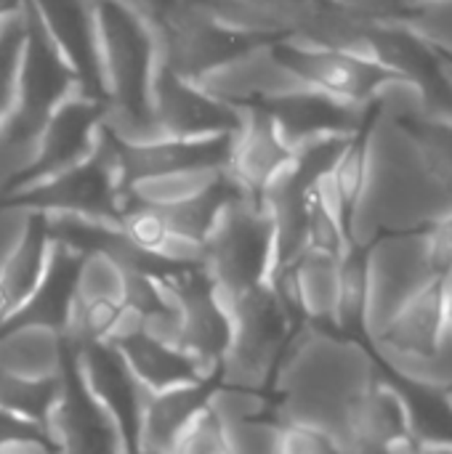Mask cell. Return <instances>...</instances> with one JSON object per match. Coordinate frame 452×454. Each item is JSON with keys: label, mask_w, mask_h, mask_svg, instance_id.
<instances>
[{"label": "cell", "mask_w": 452, "mask_h": 454, "mask_svg": "<svg viewBox=\"0 0 452 454\" xmlns=\"http://www.w3.org/2000/svg\"><path fill=\"white\" fill-rule=\"evenodd\" d=\"M452 215V160L413 122L370 112L365 173L346 231L368 247L381 234L432 229Z\"/></svg>", "instance_id": "obj_1"}, {"label": "cell", "mask_w": 452, "mask_h": 454, "mask_svg": "<svg viewBox=\"0 0 452 454\" xmlns=\"http://www.w3.org/2000/svg\"><path fill=\"white\" fill-rule=\"evenodd\" d=\"M378 383L365 346L338 330L301 322L290 335L269 391L280 423L322 431L338 452H354L360 412Z\"/></svg>", "instance_id": "obj_2"}, {"label": "cell", "mask_w": 452, "mask_h": 454, "mask_svg": "<svg viewBox=\"0 0 452 454\" xmlns=\"http://www.w3.org/2000/svg\"><path fill=\"white\" fill-rule=\"evenodd\" d=\"M99 43L104 125L125 141L157 138L149 93L160 61L155 27L125 0H91Z\"/></svg>", "instance_id": "obj_3"}, {"label": "cell", "mask_w": 452, "mask_h": 454, "mask_svg": "<svg viewBox=\"0 0 452 454\" xmlns=\"http://www.w3.org/2000/svg\"><path fill=\"white\" fill-rule=\"evenodd\" d=\"M213 19L261 37H293L370 56L365 19L333 0H186Z\"/></svg>", "instance_id": "obj_4"}, {"label": "cell", "mask_w": 452, "mask_h": 454, "mask_svg": "<svg viewBox=\"0 0 452 454\" xmlns=\"http://www.w3.org/2000/svg\"><path fill=\"white\" fill-rule=\"evenodd\" d=\"M224 301L229 309V343L218 362V383L269 391L280 356L301 319L269 282Z\"/></svg>", "instance_id": "obj_5"}, {"label": "cell", "mask_w": 452, "mask_h": 454, "mask_svg": "<svg viewBox=\"0 0 452 454\" xmlns=\"http://www.w3.org/2000/svg\"><path fill=\"white\" fill-rule=\"evenodd\" d=\"M123 168L117 138L101 122L91 154L48 178L19 186L0 202H13L35 213H69L85 218L120 221L123 213Z\"/></svg>", "instance_id": "obj_6"}, {"label": "cell", "mask_w": 452, "mask_h": 454, "mask_svg": "<svg viewBox=\"0 0 452 454\" xmlns=\"http://www.w3.org/2000/svg\"><path fill=\"white\" fill-rule=\"evenodd\" d=\"M272 242V218L261 200L242 189L234 192L202 239V269L221 298H234L269 279Z\"/></svg>", "instance_id": "obj_7"}, {"label": "cell", "mask_w": 452, "mask_h": 454, "mask_svg": "<svg viewBox=\"0 0 452 454\" xmlns=\"http://www.w3.org/2000/svg\"><path fill=\"white\" fill-rule=\"evenodd\" d=\"M365 279L368 295L362 333L373 340L418 293L442 279L432 258L429 229L376 237L365 247Z\"/></svg>", "instance_id": "obj_8"}, {"label": "cell", "mask_w": 452, "mask_h": 454, "mask_svg": "<svg viewBox=\"0 0 452 454\" xmlns=\"http://www.w3.org/2000/svg\"><path fill=\"white\" fill-rule=\"evenodd\" d=\"M157 35V53L165 67L173 72L197 80L216 64L226 61L229 56L245 51L258 40H272L250 32H240L210 13L194 8L186 0H176L163 19L155 24Z\"/></svg>", "instance_id": "obj_9"}, {"label": "cell", "mask_w": 452, "mask_h": 454, "mask_svg": "<svg viewBox=\"0 0 452 454\" xmlns=\"http://www.w3.org/2000/svg\"><path fill=\"white\" fill-rule=\"evenodd\" d=\"M43 431L56 452H123L120 436L80 378L75 351L64 340L56 394L43 415Z\"/></svg>", "instance_id": "obj_10"}, {"label": "cell", "mask_w": 452, "mask_h": 454, "mask_svg": "<svg viewBox=\"0 0 452 454\" xmlns=\"http://www.w3.org/2000/svg\"><path fill=\"white\" fill-rule=\"evenodd\" d=\"M178 311V348L186 351L205 375L218 380V362L229 343V309L202 266H189L163 279Z\"/></svg>", "instance_id": "obj_11"}, {"label": "cell", "mask_w": 452, "mask_h": 454, "mask_svg": "<svg viewBox=\"0 0 452 454\" xmlns=\"http://www.w3.org/2000/svg\"><path fill=\"white\" fill-rule=\"evenodd\" d=\"M152 120L160 136L202 138L237 133L242 128V109L208 93L197 80H189L163 61L155 67L149 93Z\"/></svg>", "instance_id": "obj_12"}, {"label": "cell", "mask_w": 452, "mask_h": 454, "mask_svg": "<svg viewBox=\"0 0 452 454\" xmlns=\"http://www.w3.org/2000/svg\"><path fill=\"white\" fill-rule=\"evenodd\" d=\"M197 82L232 106H258L309 88L274 51V40H258L208 69Z\"/></svg>", "instance_id": "obj_13"}, {"label": "cell", "mask_w": 452, "mask_h": 454, "mask_svg": "<svg viewBox=\"0 0 452 454\" xmlns=\"http://www.w3.org/2000/svg\"><path fill=\"white\" fill-rule=\"evenodd\" d=\"M274 51L309 88H317L322 93H330L354 104L370 106L373 88L386 74H392V69H386L370 56L341 51V48H328V45H314V43H304L293 37H277Z\"/></svg>", "instance_id": "obj_14"}, {"label": "cell", "mask_w": 452, "mask_h": 454, "mask_svg": "<svg viewBox=\"0 0 452 454\" xmlns=\"http://www.w3.org/2000/svg\"><path fill=\"white\" fill-rule=\"evenodd\" d=\"M72 351L83 383L112 420L123 452H136L141 410L149 391L136 380L115 343H93Z\"/></svg>", "instance_id": "obj_15"}, {"label": "cell", "mask_w": 452, "mask_h": 454, "mask_svg": "<svg viewBox=\"0 0 452 454\" xmlns=\"http://www.w3.org/2000/svg\"><path fill=\"white\" fill-rule=\"evenodd\" d=\"M101 122H104V101L101 98L88 96L83 90L67 93L51 109V114H48V120L43 125L40 154H37L32 170L21 178L19 186L48 178V176L85 160L91 154L93 144H96Z\"/></svg>", "instance_id": "obj_16"}, {"label": "cell", "mask_w": 452, "mask_h": 454, "mask_svg": "<svg viewBox=\"0 0 452 454\" xmlns=\"http://www.w3.org/2000/svg\"><path fill=\"white\" fill-rule=\"evenodd\" d=\"M269 112L277 133L290 146V152L312 138L322 136H354L370 120L368 104H354L317 88H304L282 98L258 104Z\"/></svg>", "instance_id": "obj_17"}, {"label": "cell", "mask_w": 452, "mask_h": 454, "mask_svg": "<svg viewBox=\"0 0 452 454\" xmlns=\"http://www.w3.org/2000/svg\"><path fill=\"white\" fill-rule=\"evenodd\" d=\"M27 5L69 67L77 88L104 101L91 0H27Z\"/></svg>", "instance_id": "obj_18"}, {"label": "cell", "mask_w": 452, "mask_h": 454, "mask_svg": "<svg viewBox=\"0 0 452 454\" xmlns=\"http://www.w3.org/2000/svg\"><path fill=\"white\" fill-rule=\"evenodd\" d=\"M237 133L224 136H202V138H176L157 136L147 141H125L117 138V157L123 168L125 186L136 178L189 170V168H218L229 162L232 144Z\"/></svg>", "instance_id": "obj_19"}, {"label": "cell", "mask_w": 452, "mask_h": 454, "mask_svg": "<svg viewBox=\"0 0 452 454\" xmlns=\"http://www.w3.org/2000/svg\"><path fill=\"white\" fill-rule=\"evenodd\" d=\"M80 263H83V253L51 239L45 266H43V274H40L37 285L11 311V317L3 322V327L37 325V327L64 333V325H67V317H69V309H72V298H75Z\"/></svg>", "instance_id": "obj_20"}, {"label": "cell", "mask_w": 452, "mask_h": 454, "mask_svg": "<svg viewBox=\"0 0 452 454\" xmlns=\"http://www.w3.org/2000/svg\"><path fill=\"white\" fill-rule=\"evenodd\" d=\"M80 90L69 67L43 32L32 8L27 5V29L16 69V101L51 112L67 93Z\"/></svg>", "instance_id": "obj_21"}, {"label": "cell", "mask_w": 452, "mask_h": 454, "mask_svg": "<svg viewBox=\"0 0 452 454\" xmlns=\"http://www.w3.org/2000/svg\"><path fill=\"white\" fill-rule=\"evenodd\" d=\"M290 160V146L277 133L264 106H242V128L234 136L229 154L232 178L253 197L274 178V173Z\"/></svg>", "instance_id": "obj_22"}, {"label": "cell", "mask_w": 452, "mask_h": 454, "mask_svg": "<svg viewBox=\"0 0 452 454\" xmlns=\"http://www.w3.org/2000/svg\"><path fill=\"white\" fill-rule=\"evenodd\" d=\"M213 386H216V378H205V380L165 388V391H149L144 410H141L136 452L173 454L181 431L208 404Z\"/></svg>", "instance_id": "obj_23"}, {"label": "cell", "mask_w": 452, "mask_h": 454, "mask_svg": "<svg viewBox=\"0 0 452 454\" xmlns=\"http://www.w3.org/2000/svg\"><path fill=\"white\" fill-rule=\"evenodd\" d=\"M115 346L123 354V359L128 362L136 380L147 391H165V388L213 378V375H205L200 370V364L186 351H181L178 346L163 343V340L147 335L144 330L117 340Z\"/></svg>", "instance_id": "obj_24"}, {"label": "cell", "mask_w": 452, "mask_h": 454, "mask_svg": "<svg viewBox=\"0 0 452 454\" xmlns=\"http://www.w3.org/2000/svg\"><path fill=\"white\" fill-rule=\"evenodd\" d=\"M445 325V285L442 279L432 282L418 293L392 325L370 340L376 351H402V354H426L437 343V335Z\"/></svg>", "instance_id": "obj_25"}, {"label": "cell", "mask_w": 452, "mask_h": 454, "mask_svg": "<svg viewBox=\"0 0 452 454\" xmlns=\"http://www.w3.org/2000/svg\"><path fill=\"white\" fill-rule=\"evenodd\" d=\"M48 114L51 112L29 106L16 98L11 109L0 114V200L11 194L32 170L40 154L43 125Z\"/></svg>", "instance_id": "obj_26"}, {"label": "cell", "mask_w": 452, "mask_h": 454, "mask_svg": "<svg viewBox=\"0 0 452 454\" xmlns=\"http://www.w3.org/2000/svg\"><path fill=\"white\" fill-rule=\"evenodd\" d=\"M64 338L37 325H16L0 330V370L27 380H51L59 375Z\"/></svg>", "instance_id": "obj_27"}, {"label": "cell", "mask_w": 452, "mask_h": 454, "mask_svg": "<svg viewBox=\"0 0 452 454\" xmlns=\"http://www.w3.org/2000/svg\"><path fill=\"white\" fill-rule=\"evenodd\" d=\"M338 261L322 250H306L293 263V282L304 322H314L336 330V301H338Z\"/></svg>", "instance_id": "obj_28"}, {"label": "cell", "mask_w": 452, "mask_h": 454, "mask_svg": "<svg viewBox=\"0 0 452 454\" xmlns=\"http://www.w3.org/2000/svg\"><path fill=\"white\" fill-rule=\"evenodd\" d=\"M224 170H226V165H218V168H189V170H173V173L136 178V181H131L123 189V207L133 205V202L155 205V207L184 202V200L205 192L208 186H213L224 176Z\"/></svg>", "instance_id": "obj_29"}, {"label": "cell", "mask_w": 452, "mask_h": 454, "mask_svg": "<svg viewBox=\"0 0 452 454\" xmlns=\"http://www.w3.org/2000/svg\"><path fill=\"white\" fill-rule=\"evenodd\" d=\"M376 356L397 372V378L452 391V322L445 317V325L437 335V343L426 354H402V351H376Z\"/></svg>", "instance_id": "obj_30"}, {"label": "cell", "mask_w": 452, "mask_h": 454, "mask_svg": "<svg viewBox=\"0 0 452 454\" xmlns=\"http://www.w3.org/2000/svg\"><path fill=\"white\" fill-rule=\"evenodd\" d=\"M125 301L117 298H72V309L64 325L61 338L72 348L109 343L112 330L123 314Z\"/></svg>", "instance_id": "obj_31"}, {"label": "cell", "mask_w": 452, "mask_h": 454, "mask_svg": "<svg viewBox=\"0 0 452 454\" xmlns=\"http://www.w3.org/2000/svg\"><path fill=\"white\" fill-rule=\"evenodd\" d=\"M365 247L352 245L338 261V301H336V330L341 335L362 333L365 317Z\"/></svg>", "instance_id": "obj_32"}, {"label": "cell", "mask_w": 452, "mask_h": 454, "mask_svg": "<svg viewBox=\"0 0 452 454\" xmlns=\"http://www.w3.org/2000/svg\"><path fill=\"white\" fill-rule=\"evenodd\" d=\"M56 394V378L51 380H27L13 372L0 370V407L11 410L21 418L37 420L43 426V415Z\"/></svg>", "instance_id": "obj_33"}, {"label": "cell", "mask_w": 452, "mask_h": 454, "mask_svg": "<svg viewBox=\"0 0 452 454\" xmlns=\"http://www.w3.org/2000/svg\"><path fill=\"white\" fill-rule=\"evenodd\" d=\"M229 454H280L282 423L277 418L221 420Z\"/></svg>", "instance_id": "obj_34"}, {"label": "cell", "mask_w": 452, "mask_h": 454, "mask_svg": "<svg viewBox=\"0 0 452 454\" xmlns=\"http://www.w3.org/2000/svg\"><path fill=\"white\" fill-rule=\"evenodd\" d=\"M208 407L218 415V420H245V418H277L272 391L224 386L216 380Z\"/></svg>", "instance_id": "obj_35"}, {"label": "cell", "mask_w": 452, "mask_h": 454, "mask_svg": "<svg viewBox=\"0 0 452 454\" xmlns=\"http://www.w3.org/2000/svg\"><path fill=\"white\" fill-rule=\"evenodd\" d=\"M400 24L440 53L452 56V0H418Z\"/></svg>", "instance_id": "obj_36"}, {"label": "cell", "mask_w": 452, "mask_h": 454, "mask_svg": "<svg viewBox=\"0 0 452 454\" xmlns=\"http://www.w3.org/2000/svg\"><path fill=\"white\" fill-rule=\"evenodd\" d=\"M27 29V0L8 16L0 29V114H5L16 98V69Z\"/></svg>", "instance_id": "obj_37"}, {"label": "cell", "mask_w": 452, "mask_h": 454, "mask_svg": "<svg viewBox=\"0 0 452 454\" xmlns=\"http://www.w3.org/2000/svg\"><path fill=\"white\" fill-rule=\"evenodd\" d=\"M123 282H125V271L109 255L85 253L80 271H77L75 298H117V301H123Z\"/></svg>", "instance_id": "obj_38"}, {"label": "cell", "mask_w": 452, "mask_h": 454, "mask_svg": "<svg viewBox=\"0 0 452 454\" xmlns=\"http://www.w3.org/2000/svg\"><path fill=\"white\" fill-rule=\"evenodd\" d=\"M173 454H229L226 439H224V426L208 404L181 431Z\"/></svg>", "instance_id": "obj_39"}, {"label": "cell", "mask_w": 452, "mask_h": 454, "mask_svg": "<svg viewBox=\"0 0 452 454\" xmlns=\"http://www.w3.org/2000/svg\"><path fill=\"white\" fill-rule=\"evenodd\" d=\"M338 452L336 444L317 428L301 423H282L280 454H328Z\"/></svg>", "instance_id": "obj_40"}, {"label": "cell", "mask_w": 452, "mask_h": 454, "mask_svg": "<svg viewBox=\"0 0 452 454\" xmlns=\"http://www.w3.org/2000/svg\"><path fill=\"white\" fill-rule=\"evenodd\" d=\"M29 218H32V210L13 205V202H0V269L24 239Z\"/></svg>", "instance_id": "obj_41"}, {"label": "cell", "mask_w": 452, "mask_h": 454, "mask_svg": "<svg viewBox=\"0 0 452 454\" xmlns=\"http://www.w3.org/2000/svg\"><path fill=\"white\" fill-rule=\"evenodd\" d=\"M24 436H43V439H48L37 420L21 418V415H16L11 410L0 407V447L13 442V439H24Z\"/></svg>", "instance_id": "obj_42"}, {"label": "cell", "mask_w": 452, "mask_h": 454, "mask_svg": "<svg viewBox=\"0 0 452 454\" xmlns=\"http://www.w3.org/2000/svg\"><path fill=\"white\" fill-rule=\"evenodd\" d=\"M128 5H133L152 27L163 19V13L176 3V0H125Z\"/></svg>", "instance_id": "obj_43"}, {"label": "cell", "mask_w": 452, "mask_h": 454, "mask_svg": "<svg viewBox=\"0 0 452 454\" xmlns=\"http://www.w3.org/2000/svg\"><path fill=\"white\" fill-rule=\"evenodd\" d=\"M21 3H24V0H0V21H3L11 11H16Z\"/></svg>", "instance_id": "obj_44"}, {"label": "cell", "mask_w": 452, "mask_h": 454, "mask_svg": "<svg viewBox=\"0 0 452 454\" xmlns=\"http://www.w3.org/2000/svg\"><path fill=\"white\" fill-rule=\"evenodd\" d=\"M445 317L452 322V287L445 290Z\"/></svg>", "instance_id": "obj_45"}]
</instances>
